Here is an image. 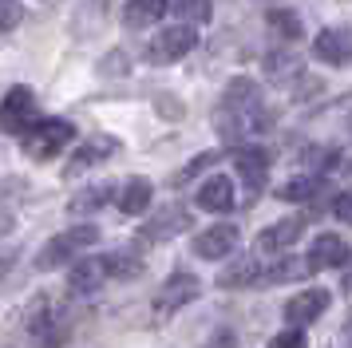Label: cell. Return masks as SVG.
Masks as SVG:
<instances>
[{
	"instance_id": "52a82bcc",
	"label": "cell",
	"mask_w": 352,
	"mask_h": 348,
	"mask_svg": "<svg viewBox=\"0 0 352 348\" xmlns=\"http://www.w3.org/2000/svg\"><path fill=\"white\" fill-rule=\"evenodd\" d=\"M111 277V269H107V257H80L72 273H67V293H76V297H87V293H96L99 285Z\"/></svg>"
},
{
	"instance_id": "1f68e13d",
	"label": "cell",
	"mask_w": 352,
	"mask_h": 348,
	"mask_svg": "<svg viewBox=\"0 0 352 348\" xmlns=\"http://www.w3.org/2000/svg\"><path fill=\"white\" fill-rule=\"evenodd\" d=\"M344 332H349V340H352V316H349V329H344Z\"/></svg>"
},
{
	"instance_id": "d6986e66",
	"label": "cell",
	"mask_w": 352,
	"mask_h": 348,
	"mask_svg": "<svg viewBox=\"0 0 352 348\" xmlns=\"http://www.w3.org/2000/svg\"><path fill=\"white\" fill-rule=\"evenodd\" d=\"M186 226H190V214L175 206V210H166L162 218L151 221V226L143 230V237H146V241H159V237H170V234H178V230H186Z\"/></svg>"
},
{
	"instance_id": "5b68a950",
	"label": "cell",
	"mask_w": 352,
	"mask_h": 348,
	"mask_svg": "<svg viewBox=\"0 0 352 348\" xmlns=\"http://www.w3.org/2000/svg\"><path fill=\"white\" fill-rule=\"evenodd\" d=\"M198 36H194L190 24H175V28H162L151 44H146V60L151 63H175L182 60L186 52H194Z\"/></svg>"
},
{
	"instance_id": "8992f818",
	"label": "cell",
	"mask_w": 352,
	"mask_h": 348,
	"mask_svg": "<svg viewBox=\"0 0 352 348\" xmlns=\"http://www.w3.org/2000/svg\"><path fill=\"white\" fill-rule=\"evenodd\" d=\"M234 166H238L241 182L250 194H261L265 190V178H270V155L261 146H238L234 151Z\"/></svg>"
},
{
	"instance_id": "2e32d148",
	"label": "cell",
	"mask_w": 352,
	"mask_h": 348,
	"mask_svg": "<svg viewBox=\"0 0 352 348\" xmlns=\"http://www.w3.org/2000/svg\"><path fill=\"white\" fill-rule=\"evenodd\" d=\"M166 12V0H127L123 4V24L127 28H151Z\"/></svg>"
},
{
	"instance_id": "e0dca14e",
	"label": "cell",
	"mask_w": 352,
	"mask_h": 348,
	"mask_svg": "<svg viewBox=\"0 0 352 348\" xmlns=\"http://www.w3.org/2000/svg\"><path fill=\"white\" fill-rule=\"evenodd\" d=\"M151 198H155L151 182H146V178H131L127 186L119 190V210H123V214H143L146 206H151Z\"/></svg>"
},
{
	"instance_id": "603a6c76",
	"label": "cell",
	"mask_w": 352,
	"mask_h": 348,
	"mask_svg": "<svg viewBox=\"0 0 352 348\" xmlns=\"http://www.w3.org/2000/svg\"><path fill=\"white\" fill-rule=\"evenodd\" d=\"M270 24L281 32L285 40H301V20L289 12V8H270Z\"/></svg>"
},
{
	"instance_id": "8fae6325",
	"label": "cell",
	"mask_w": 352,
	"mask_h": 348,
	"mask_svg": "<svg viewBox=\"0 0 352 348\" xmlns=\"http://www.w3.org/2000/svg\"><path fill=\"white\" fill-rule=\"evenodd\" d=\"M194 202H198V210L226 214V210H234V182H230V178H222V174H214V178H206V182L198 186Z\"/></svg>"
},
{
	"instance_id": "d4e9b609",
	"label": "cell",
	"mask_w": 352,
	"mask_h": 348,
	"mask_svg": "<svg viewBox=\"0 0 352 348\" xmlns=\"http://www.w3.org/2000/svg\"><path fill=\"white\" fill-rule=\"evenodd\" d=\"M175 12L202 24V20H210V0H175Z\"/></svg>"
},
{
	"instance_id": "484cf974",
	"label": "cell",
	"mask_w": 352,
	"mask_h": 348,
	"mask_svg": "<svg viewBox=\"0 0 352 348\" xmlns=\"http://www.w3.org/2000/svg\"><path fill=\"white\" fill-rule=\"evenodd\" d=\"M24 20V8H20V0H0V36L4 32H12Z\"/></svg>"
},
{
	"instance_id": "d6a6232c",
	"label": "cell",
	"mask_w": 352,
	"mask_h": 348,
	"mask_svg": "<svg viewBox=\"0 0 352 348\" xmlns=\"http://www.w3.org/2000/svg\"><path fill=\"white\" fill-rule=\"evenodd\" d=\"M349 127H352V119H349Z\"/></svg>"
},
{
	"instance_id": "30bf717a",
	"label": "cell",
	"mask_w": 352,
	"mask_h": 348,
	"mask_svg": "<svg viewBox=\"0 0 352 348\" xmlns=\"http://www.w3.org/2000/svg\"><path fill=\"white\" fill-rule=\"evenodd\" d=\"M324 309H329V289H309V293L289 297L285 320H289V325H313Z\"/></svg>"
},
{
	"instance_id": "cb8c5ba5",
	"label": "cell",
	"mask_w": 352,
	"mask_h": 348,
	"mask_svg": "<svg viewBox=\"0 0 352 348\" xmlns=\"http://www.w3.org/2000/svg\"><path fill=\"white\" fill-rule=\"evenodd\" d=\"M107 194H111V186H107V182H99V186L83 190L80 198L72 202V214H87V210H99V206L107 202Z\"/></svg>"
},
{
	"instance_id": "9c48e42d",
	"label": "cell",
	"mask_w": 352,
	"mask_h": 348,
	"mask_svg": "<svg viewBox=\"0 0 352 348\" xmlns=\"http://www.w3.org/2000/svg\"><path fill=\"white\" fill-rule=\"evenodd\" d=\"M234 246H238V226H230V221H218V226H210V230H202V234L194 237V253L206 257V261L226 257Z\"/></svg>"
},
{
	"instance_id": "4dcf8cb0",
	"label": "cell",
	"mask_w": 352,
	"mask_h": 348,
	"mask_svg": "<svg viewBox=\"0 0 352 348\" xmlns=\"http://www.w3.org/2000/svg\"><path fill=\"white\" fill-rule=\"evenodd\" d=\"M344 289H352V269H349V273H344Z\"/></svg>"
},
{
	"instance_id": "3957f363",
	"label": "cell",
	"mask_w": 352,
	"mask_h": 348,
	"mask_svg": "<svg viewBox=\"0 0 352 348\" xmlns=\"http://www.w3.org/2000/svg\"><path fill=\"white\" fill-rule=\"evenodd\" d=\"M72 139H76V127L67 123V119H36V123L20 135L24 151L32 158H56Z\"/></svg>"
},
{
	"instance_id": "7a4b0ae2",
	"label": "cell",
	"mask_w": 352,
	"mask_h": 348,
	"mask_svg": "<svg viewBox=\"0 0 352 348\" xmlns=\"http://www.w3.org/2000/svg\"><path fill=\"white\" fill-rule=\"evenodd\" d=\"M99 230L96 226H76V230H64V234H56L44 246V250L36 253V269H60L67 265V261H80V253H87L91 246H96Z\"/></svg>"
},
{
	"instance_id": "f1b7e54d",
	"label": "cell",
	"mask_w": 352,
	"mask_h": 348,
	"mask_svg": "<svg viewBox=\"0 0 352 348\" xmlns=\"http://www.w3.org/2000/svg\"><path fill=\"white\" fill-rule=\"evenodd\" d=\"M333 214H336L340 221H349V226H352V190H344V194H336Z\"/></svg>"
},
{
	"instance_id": "ac0fdd59",
	"label": "cell",
	"mask_w": 352,
	"mask_h": 348,
	"mask_svg": "<svg viewBox=\"0 0 352 348\" xmlns=\"http://www.w3.org/2000/svg\"><path fill=\"white\" fill-rule=\"evenodd\" d=\"M254 281H261V265H257L254 257L234 261L230 269L218 273V285H222V289H245V285H254Z\"/></svg>"
},
{
	"instance_id": "4fadbf2b",
	"label": "cell",
	"mask_w": 352,
	"mask_h": 348,
	"mask_svg": "<svg viewBox=\"0 0 352 348\" xmlns=\"http://www.w3.org/2000/svg\"><path fill=\"white\" fill-rule=\"evenodd\" d=\"M119 151V142L111 139V135H91V139L83 142L80 151L72 155V162H67V178H76V174H83L87 166H96L99 158H107Z\"/></svg>"
},
{
	"instance_id": "ba28073f",
	"label": "cell",
	"mask_w": 352,
	"mask_h": 348,
	"mask_svg": "<svg viewBox=\"0 0 352 348\" xmlns=\"http://www.w3.org/2000/svg\"><path fill=\"white\" fill-rule=\"evenodd\" d=\"M198 289H202V285H198V277H194V273H175V277L159 289L155 309H159L162 316L175 313V309H182V305H190V301L198 297Z\"/></svg>"
},
{
	"instance_id": "9a60e30c",
	"label": "cell",
	"mask_w": 352,
	"mask_h": 348,
	"mask_svg": "<svg viewBox=\"0 0 352 348\" xmlns=\"http://www.w3.org/2000/svg\"><path fill=\"white\" fill-rule=\"evenodd\" d=\"M301 230H305V221H301V218L277 221V226H270V230H261V237H257V250H265V253L285 250V246H293V241L301 237Z\"/></svg>"
},
{
	"instance_id": "7c38bea8",
	"label": "cell",
	"mask_w": 352,
	"mask_h": 348,
	"mask_svg": "<svg viewBox=\"0 0 352 348\" xmlns=\"http://www.w3.org/2000/svg\"><path fill=\"white\" fill-rule=\"evenodd\" d=\"M313 52H317V60H324V63H344L352 56V32L349 28H324V32H317Z\"/></svg>"
},
{
	"instance_id": "f546056e",
	"label": "cell",
	"mask_w": 352,
	"mask_h": 348,
	"mask_svg": "<svg viewBox=\"0 0 352 348\" xmlns=\"http://www.w3.org/2000/svg\"><path fill=\"white\" fill-rule=\"evenodd\" d=\"M8 226H12V218H8V214H0V237L8 234Z\"/></svg>"
},
{
	"instance_id": "ffe728a7",
	"label": "cell",
	"mask_w": 352,
	"mask_h": 348,
	"mask_svg": "<svg viewBox=\"0 0 352 348\" xmlns=\"http://www.w3.org/2000/svg\"><path fill=\"white\" fill-rule=\"evenodd\" d=\"M297 257H285V261H277L273 269H265L261 273V281H293V277H305L309 269H313V261H305V265H293Z\"/></svg>"
},
{
	"instance_id": "4316f807",
	"label": "cell",
	"mask_w": 352,
	"mask_h": 348,
	"mask_svg": "<svg viewBox=\"0 0 352 348\" xmlns=\"http://www.w3.org/2000/svg\"><path fill=\"white\" fill-rule=\"evenodd\" d=\"M265 67H270L273 79H285V76H297V67H301V63H297V56H270Z\"/></svg>"
},
{
	"instance_id": "7402d4cb",
	"label": "cell",
	"mask_w": 352,
	"mask_h": 348,
	"mask_svg": "<svg viewBox=\"0 0 352 348\" xmlns=\"http://www.w3.org/2000/svg\"><path fill=\"white\" fill-rule=\"evenodd\" d=\"M317 190H320L317 178H293V182L281 186V198L285 202H305V198H317Z\"/></svg>"
},
{
	"instance_id": "6da1fadb",
	"label": "cell",
	"mask_w": 352,
	"mask_h": 348,
	"mask_svg": "<svg viewBox=\"0 0 352 348\" xmlns=\"http://www.w3.org/2000/svg\"><path fill=\"white\" fill-rule=\"evenodd\" d=\"M214 127L226 139H245L254 131L270 127V115L261 111V87L254 79H234L222 95V107L214 111Z\"/></svg>"
},
{
	"instance_id": "44dd1931",
	"label": "cell",
	"mask_w": 352,
	"mask_h": 348,
	"mask_svg": "<svg viewBox=\"0 0 352 348\" xmlns=\"http://www.w3.org/2000/svg\"><path fill=\"white\" fill-rule=\"evenodd\" d=\"M107 269H111V277H139L143 261L135 253H107Z\"/></svg>"
},
{
	"instance_id": "277c9868",
	"label": "cell",
	"mask_w": 352,
	"mask_h": 348,
	"mask_svg": "<svg viewBox=\"0 0 352 348\" xmlns=\"http://www.w3.org/2000/svg\"><path fill=\"white\" fill-rule=\"evenodd\" d=\"M36 119H40V111H36L32 87H12V91L0 99V127L8 135H24Z\"/></svg>"
},
{
	"instance_id": "5bb4252c",
	"label": "cell",
	"mask_w": 352,
	"mask_h": 348,
	"mask_svg": "<svg viewBox=\"0 0 352 348\" xmlns=\"http://www.w3.org/2000/svg\"><path fill=\"white\" fill-rule=\"evenodd\" d=\"M309 261H313V269L324 265V269H340L352 261L349 253V241H340L336 234H320L317 241H313V250H309Z\"/></svg>"
},
{
	"instance_id": "83f0119b",
	"label": "cell",
	"mask_w": 352,
	"mask_h": 348,
	"mask_svg": "<svg viewBox=\"0 0 352 348\" xmlns=\"http://www.w3.org/2000/svg\"><path fill=\"white\" fill-rule=\"evenodd\" d=\"M270 348H309V340H305L301 325H297V329H285V332H277V336L270 340Z\"/></svg>"
}]
</instances>
